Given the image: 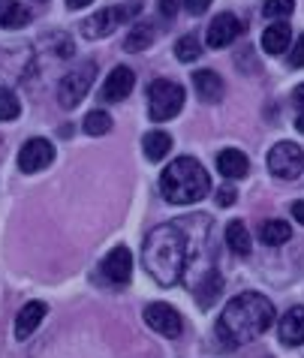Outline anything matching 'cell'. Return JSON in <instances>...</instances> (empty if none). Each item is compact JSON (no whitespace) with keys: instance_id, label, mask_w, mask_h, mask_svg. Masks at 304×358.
<instances>
[{"instance_id":"cell-2","label":"cell","mask_w":304,"mask_h":358,"mask_svg":"<svg viewBox=\"0 0 304 358\" xmlns=\"http://www.w3.org/2000/svg\"><path fill=\"white\" fill-rule=\"evenodd\" d=\"M145 271L160 286H175L178 277H184L187 268V235H184L181 223H166L154 226L145 235Z\"/></svg>"},{"instance_id":"cell-31","label":"cell","mask_w":304,"mask_h":358,"mask_svg":"<svg viewBox=\"0 0 304 358\" xmlns=\"http://www.w3.org/2000/svg\"><path fill=\"white\" fill-rule=\"evenodd\" d=\"M235 202V190H229V187H223V190L217 193V205H223V208H229Z\"/></svg>"},{"instance_id":"cell-35","label":"cell","mask_w":304,"mask_h":358,"mask_svg":"<svg viewBox=\"0 0 304 358\" xmlns=\"http://www.w3.org/2000/svg\"><path fill=\"white\" fill-rule=\"evenodd\" d=\"M296 127H298V133H304V112L296 117Z\"/></svg>"},{"instance_id":"cell-21","label":"cell","mask_w":304,"mask_h":358,"mask_svg":"<svg viewBox=\"0 0 304 358\" xmlns=\"http://www.w3.org/2000/svg\"><path fill=\"white\" fill-rule=\"evenodd\" d=\"M289 235H292V229H289V223H283V220H266V223H262V229H259L262 244H268V247L287 244Z\"/></svg>"},{"instance_id":"cell-5","label":"cell","mask_w":304,"mask_h":358,"mask_svg":"<svg viewBox=\"0 0 304 358\" xmlns=\"http://www.w3.org/2000/svg\"><path fill=\"white\" fill-rule=\"evenodd\" d=\"M184 106V87L169 82V78H157L148 87V115L151 121H169L181 112Z\"/></svg>"},{"instance_id":"cell-28","label":"cell","mask_w":304,"mask_h":358,"mask_svg":"<svg viewBox=\"0 0 304 358\" xmlns=\"http://www.w3.org/2000/svg\"><path fill=\"white\" fill-rule=\"evenodd\" d=\"M289 66H296V69L304 66V36H298L296 45H292V52H289Z\"/></svg>"},{"instance_id":"cell-22","label":"cell","mask_w":304,"mask_h":358,"mask_svg":"<svg viewBox=\"0 0 304 358\" xmlns=\"http://www.w3.org/2000/svg\"><path fill=\"white\" fill-rule=\"evenodd\" d=\"M226 244H229V250L238 253V256L250 253V232H247V226H244L241 220H232L226 226Z\"/></svg>"},{"instance_id":"cell-17","label":"cell","mask_w":304,"mask_h":358,"mask_svg":"<svg viewBox=\"0 0 304 358\" xmlns=\"http://www.w3.org/2000/svg\"><path fill=\"white\" fill-rule=\"evenodd\" d=\"M190 292H196V298H199V304H202V307H211V304H214V298L223 292V277H220V271H217V268H214V271H208L199 283L193 286Z\"/></svg>"},{"instance_id":"cell-19","label":"cell","mask_w":304,"mask_h":358,"mask_svg":"<svg viewBox=\"0 0 304 358\" xmlns=\"http://www.w3.org/2000/svg\"><path fill=\"white\" fill-rule=\"evenodd\" d=\"M289 24H283V22H277V24H271V27H266V34H262V48H266L268 55H283L289 48Z\"/></svg>"},{"instance_id":"cell-12","label":"cell","mask_w":304,"mask_h":358,"mask_svg":"<svg viewBox=\"0 0 304 358\" xmlns=\"http://www.w3.org/2000/svg\"><path fill=\"white\" fill-rule=\"evenodd\" d=\"M133 85H136L133 69L130 66H115L109 73V78H106V85H103V99L106 103H121V99L130 96Z\"/></svg>"},{"instance_id":"cell-27","label":"cell","mask_w":304,"mask_h":358,"mask_svg":"<svg viewBox=\"0 0 304 358\" xmlns=\"http://www.w3.org/2000/svg\"><path fill=\"white\" fill-rule=\"evenodd\" d=\"M292 6H296V0H266V18H283L292 13Z\"/></svg>"},{"instance_id":"cell-1","label":"cell","mask_w":304,"mask_h":358,"mask_svg":"<svg viewBox=\"0 0 304 358\" xmlns=\"http://www.w3.org/2000/svg\"><path fill=\"white\" fill-rule=\"evenodd\" d=\"M274 325V304L259 292H241L223 307L217 337L226 346H241L262 337Z\"/></svg>"},{"instance_id":"cell-33","label":"cell","mask_w":304,"mask_h":358,"mask_svg":"<svg viewBox=\"0 0 304 358\" xmlns=\"http://www.w3.org/2000/svg\"><path fill=\"white\" fill-rule=\"evenodd\" d=\"M292 103H296V106H304V85H298L296 91H292Z\"/></svg>"},{"instance_id":"cell-34","label":"cell","mask_w":304,"mask_h":358,"mask_svg":"<svg viewBox=\"0 0 304 358\" xmlns=\"http://www.w3.org/2000/svg\"><path fill=\"white\" fill-rule=\"evenodd\" d=\"M87 3H91V0H66V6H70V9H82Z\"/></svg>"},{"instance_id":"cell-26","label":"cell","mask_w":304,"mask_h":358,"mask_svg":"<svg viewBox=\"0 0 304 358\" xmlns=\"http://www.w3.org/2000/svg\"><path fill=\"white\" fill-rule=\"evenodd\" d=\"M18 112H22L18 96L9 91V87H0V121H15Z\"/></svg>"},{"instance_id":"cell-3","label":"cell","mask_w":304,"mask_h":358,"mask_svg":"<svg viewBox=\"0 0 304 358\" xmlns=\"http://www.w3.org/2000/svg\"><path fill=\"white\" fill-rule=\"evenodd\" d=\"M211 190V181H208V172L199 160L193 157H178L172 160L169 169L160 175V193L169 199L172 205H193L205 199Z\"/></svg>"},{"instance_id":"cell-13","label":"cell","mask_w":304,"mask_h":358,"mask_svg":"<svg viewBox=\"0 0 304 358\" xmlns=\"http://www.w3.org/2000/svg\"><path fill=\"white\" fill-rule=\"evenodd\" d=\"M280 343L287 346H301L304 343V307H289L277 325Z\"/></svg>"},{"instance_id":"cell-29","label":"cell","mask_w":304,"mask_h":358,"mask_svg":"<svg viewBox=\"0 0 304 358\" xmlns=\"http://www.w3.org/2000/svg\"><path fill=\"white\" fill-rule=\"evenodd\" d=\"M184 6H187V13H190V15H202L205 9L211 6V0H184Z\"/></svg>"},{"instance_id":"cell-4","label":"cell","mask_w":304,"mask_h":358,"mask_svg":"<svg viewBox=\"0 0 304 358\" xmlns=\"http://www.w3.org/2000/svg\"><path fill=\"white\" fill-rule=\"evenodd\" d=\"M96 69H100V66H96V61L75 64L70 73L61 78V85H57V103H61L64 108H75L87 96L91 85L96 82Z\"/></svg>"},{"instance_id":"cell-6","label":"cell","mask_w":304,"mask_h":358,"mask_svg":"<svg viewBox=\"0 0 304 358\" xmlns=\"http://www.w3.org/2000/svg\"><path fill=\"white\" fill-rule=\"evenodd\" d=\"M268 169L280 181H296L304 169V151L296 142H277L268 151Z\"/></svg>"},{"instance_id":"cell-14","label":"cell","mask_w":304,"mask_h":358,"mask_svg":"<svg viewBox=\"0 0 304 358\" xmlns=\"http://www.w3.org/2000/svg\"><path fill=\"white\" fill-rule=\"evenodd\" d=\"M45 313H48L45 301H27L22 310H18V316H15V337H18V341L31 337L36 331V325L45 320Z\"/></svg>"},{"instance_id":"cell-16","label":"cell","mask_w":304,"mask_h":358,"mask_svg":"<svg viewBox=\"0 0 304 358\" xmlns=\"http://www.w3.org/2000/svg\"><path fill=\"white\" fill-rule=\"evenodd\" d=\"M193 87L205 103H217L223 96V82H220L217 73H211V69H199V73L193 76Z\"/></svg>"},{"instance_id":"cell-10","label":"cell","mask_w":304,"mask_h":358,"mask_svg":"<svg viewBox=\"0 0 304 358\" xmlns=\"http://www.w3.org/2000/svg\"><path fill=\"white\" fill-rule=\"evenodd\" d=\"M238 36H241V22H238V15H232V13H220L208 24V45L211 48H226Z\"/></svg>"},{"instance_id":"cell-7","label":"cell","mask_w":304,"mask_h":358,"mask_svg":"<svg viewBox=\"0 0 304 358\" xmlns=\"http://www.w3.org/2000/svg\"><path fill=\"white\" fill-rule=\"evenodd\" d=\"M145 322H148L157 334H163V337H178L184 331V320H181V313L175 310V307L169 304H160V301H154L145 307Z\"/></svg>"},{"instance_id":"cell-11","label":"cell","mask_w":304,"mask_h":358,"mask_svg":"<svg viewBox=\"0 0 304 358\" xmlns=\"http://www.w3.org/2000/svg\"><path fill=\"white\" fill-rule=\"evenodd\" d=\"M117 24H121V9H117V6H106L96 15L85 18V22H82V34L87 39H103V36L115 34Z\"/></svg>"},{"instance_id":"cell-15","label":"cell","mask_w":304,"mask_h":358,"mask_svg":"<svg viewBox=\"0 0 304 358\" xmlns=\"http://www.w3.org/2000/svg\"><path fill=\"white\" fill-rule=\"evenodd\" d=\"M217 169H220L223 178H229V181H235V178H244L250 172L247 154H241L238 148H226V151L217 154Z\"/></svg>"},{"instance_id":"cell-23","label":"cell","mask_w":304,"mask_h":358,"mask_svg":"<svg viewBox=\"0 0 304 358\" xmlns=\"http://www.w3.org/2000/svg\"><path fill=\"white\" fill-rule=\"evenodd\" d=\"M154 43V24H136L133 31H130V36L124 39V48L126 52H142V48H148Z\"/></svg>"},{"instance_id":"cell-8","label":"cell","mask_w":304,"mask_h":358,"mask_svg":"<svg viewBox=\"0 0 304 358\" xmlns=\"http://www.w3.org/2000/svg\"><path fill=\"white\" fill-rule=\"evenodd\" d=\"M52 160H55V145L48 142V138H31V142H24V148L18 151V169L27 175L45 169Z\"/></svg>"},{"instance_id":"cell-30","label":"cell","mask_w":304,"mask_h":358,"mask_svg":"<svg viewBox=\"0 0 304 358\" xmlns=\"http://www.w3.org/2000/svg\"><path fill=\"white\" fill-rule=\"evenodd\" d=\"M178 6H181V0H160V13H163V18H175V13H178Z\"/></svg>"},{"instance_id":"cell-9","label":"cell","mask_w":304,"mask_h":358,"mask_svg":"<svg viewBox=\"0 0 304 358\" xmlns=\"http://www.w3.org/2000/svg\"><path fill=\"white\" fill-rule=\"evenodd\" d=\"M100 274L106 277V283L126 286V283H130V274H133V256H130V250H126V247H115V250L106 256Z\"/></svg>"},{"instance_id":"cell-24","label":"cell","mask_w":304,"mask_h":358,"mask_svg":"<svg viewBox=\"0 0 304 358\" xmlns=\"http://www.w3.org/2000/svg\"><path fill=\"white\" fill-rule=\"evenodd\" d=\"M109 130H112L109 112H103V108H94V112L85 115V133L87 136H106Z\"/></svg>"},{"instance_id":"cell-18","label":"cell","mask_w":304,"mask_h":358,"mask_svg":"<svg viewBox=\"0 0 304 358\" xmlns=\"http://www.w3.org/2000/svg\"><path fill=\"white\" fill-rule=\"evenodd\" d=\"M142 148H145V157H148L151 163H157V160H163V157L172 151V136L163 133V130H151V133H145Z\"/></svg>"},{"instance_id":"cell-32","label":"cell","mask_w":304,"mask_h":358,"mask_svg":"<svg viewBox=\"0 0 304 358\" xmlns=\"http://www.w3.org/2000/svg\"><path fill=\"white\" fill-rule=\"evenodd\" d=\"M292 217H296L298 223H304V199H298V202H292Z\"/></svg>"},{"instance_id":"cell-20","label":"cell","mask_w":304,"mask_h":358,"mask_svg":"<svg viewBox=\"0 0 304 358\" xmlns=\"http://www.w3.org/2000/svg\"><path fill=\"white\" fill-rule=\"evenodd\" d=\"M31 22V13L18 0H0V27H22Z\"/></svg>"},{"instance_id":"cell-25","label":"cell","mask_w":304,"mask_h":358,"mask_svg":"<svg viewBox=\"0 0 304 358\" xmlns=\"http://www.w3.org/2000/svg\"><path fill=\"white\" fill-rule=\"evenodd\" d=\"M199 55H202V43H199V39H196L193 34L181 36L178 43H175V57H178L181 64H190V61H196Z\"/></svg>"}]
</instances>
